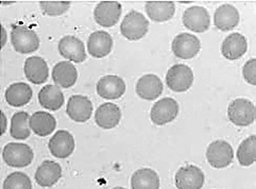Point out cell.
<instances>
[{
    "instance_id": "1",
    "label": "cell",
    "mask_w": 256,
    "mask_h": 189,
    "mask_svg": "<svg viewBox=\"0 0 256 189\" xmlns=\"http://www.w3.org/2000/svg\"><path fill=\"white\" fill-rule=\"evenodd\" d=\"M11 42L15 51L22 54H32L40 47L38 34L22 24H14L12 27Z\"/></svg>"
},
{
    "instance_id": "2",
    "label": "cell",
    "mask_w": 256,
    "mask_h": 189,
    "mask_svg": "<svg viewBox=\"0 0 256 189\" xmlns=\"http://www.w3.org/2000/svg\"><path fill=\"white\" fill-rule=\"evenodd\" d=\"M228 117L235 126H250L255 120V106L248 99H235L228 108Z\"/></svg>"
},
{
    "instance_id": "3",
    "label": "cell",
    "mask_w": 256,
    "mask_h": 189,
    "mask_svg": "<svg viewBox=\"0 0 256 189\" xmlns=\"http://www.w3.org/2000/svg\"><path fill=\"white\" fill-rule=\"evenodd\" d=\"M149 29V22L144 14L138 11L128 13L120 24L122 36L130 40H138L146 36Z\"/></svg>"
},
{
    "instance_id": "4",
    "label": "cell",
    "mask_w": 256,
    "mask_h": 189,
    "mask_svg": "<svg viewBox=\"0 0 256 189\" xmlns=\"http://www.w3.org/2000/svg\"><path fill=\"white\" fill-rule=\"evenodd\" d=\"M2 158L6 164L15 168L29 166L34 158L31 147L24 144L8 142L2 151Z\"/></svg>"
},
{
    "instance_id": "5",
    "label": "cell",
    "mask_w": 256,
    "mask_h": 189,
    "mask_svg": "<svg viewBox=\"0 0 256 189\" xmlns=\"http://www.w3.org/2000/svg\"><path fill=\"white\" fill-rule=\"evenodd\" d=\"M168 88L176 92L188 90L194 83V72L190 66L185 64H176L169 68L166 74Z\"/></svg>"
},
{
    "instance_id": "6",
    "label": "cell",
    "mask_w": 256,
    "mask_h": 189,
    "mask_svg": "<svg viewBox=\"0 0 256 189\" xmlns=\"http://www.w3.org/2000/svg\"><path fill=\"white\" fill-rule=\"evenodd\" d=\"M234 151L232 146L226 140L212 142L206 150L208 164L217 169H222L232 164Z\"/></svg>"
},
{
    "instance_id": "7",
    "label": "cell",
    "mask_w": 256,
    "mask_h": 189,
    "mask_svg": "<svg viewBox=\"0 0 256 189\" xmlns=\"http://www.w3.org/2000/svg\"><path fill=\"white\" fill-rule=\"evenodd\" d=\"M174 181L178 189H201L206 182V176L199 167L186 165L176 171Z\"/></svg>"
},
{
    "instance_id": "8",
    "label": "cell",
    "mask_w": 256,
    "mask_h": 189,
    "mask_svg": "<svg viewBox=\"0 0 256 189\" xmlns=\"http://www.w3.org/2000/svg\"><path fill=\"white\" fill-rule=\"evenodd\" d=\"M201 48L200 40L188 33H181L176 36L172 44L174 56L182 60H190L199 54Z\"/></svg>"
},
{
    "instance_id": "9",
    "label": "cell",
    "mask_w": 256,
    "mask_h": 189,
    "mask_svg": "<svg viewBox=\"0 0 256 189\" xmlns=\"http://www.w3.org/2000/svg\"><path fill=\"white\" fill-rule=\"evenodd\" d=\"M178 104L172 98H163L158 100L151 108L150 117L153 124L164 126L174 122L178 115Z\"/></svg>"
},
{
    "instance_id": "10",
    "label": "cell",
    "mask_w": 256,
    "mask_h": 189,
    "mask_svg": "<svg viewBox=\"0 0 256 189\" xmlns=\"http://www.w3.org/2000/svg\"><path fill=\"white\" fill-rule=\"evenodd\" d=\"M182 20L187 29L197 33L208 31L210 26V17L208 10L200 6H194L185 10Z\"/></svg>"
},
{
    "instance_id": "11",
    "label": "cell",
    "mask_w": 256,
    "mask_h": 189,
    "mask_svg": "<svg viewBox=\"0 0 256 189\" xmlns=\"http://www.w3.org/2000/svg\"><path fill=\"white\" fill-rule=\"evenodd\" d=\"M122 11V6L117 2H102L95 8L94 18L101 27L110 28L118 22Z\"/></svg>"
},
{
    "instance_id": "12",
    "label": "cell",
    "mask_w": 256,
    "mask_h": 189,
    "mask_svg": "<svg viewBox=\"0 0 256 189\" xmlns=\"http://www.w3.org/2000/svg\"><path fill=\"white\" fill-rule=\"evenodd\" d=\"M66 112L74 122H85L92 117V104L88 97L82 94H74L68 99Z\"/></svg>"
},
{
    "instance_id": "13",
    "label": "cell",
    "mask_w": 256,
    "mask_h": 189,
    "mask_svg": "<svg viewBox=\"0 0 256 189\" xmlns=\"http://www.w3.org/2000/svg\"><path fill=\"white\" fill-rule=\"evenodd\" d=\"M58 52L68 61L82 63L86 58L83 42L72 36H66L58 42Z\"/></svg>"
},
{
    "instance_id": "14",
    "label": "cell",
    "mask_w": 256,
    "mask_h": 189,
    "mask_svg": "<svg viewBox=\"0 0 256 189\" xmlns=\"http://www.w3.org/2000/svg\"><path fill=\"white\" fill-rule=\"evenodd\" d=\"M49 151L54 158H66L72 156L74 150V138L68 131H58L48 144Z\"/></svg>"
},
{
    "instance_id": "15",
    "label": "cell",
    "mask_w": 256,
    "mask_h": 189,
    "mask_svg": "<svg viewBox=\"0 0 256 189\" xmlns=\"http://www.w3.org/2000/svg\"><path fill=\"white\" fill-rule=\"evenodd\" d=\"M126 92V83L118 76H104L97 83V92L100 97L114 100L120 98Z\"/></svg>"
},
{
    "instance_id": "16",
    "label": "cell",
    "mask_w": 256,
    "mask_h": 189,
    "mask_svg": "<svg viewBox=\"0 0 256 189\" xmlns=\"http://www.w3.org/2000/svg\"><path fill=\"white\" fill-rule=\"evenodd\" d=\"M163 82L156 74H144L136 83V94L144 100H156L163 92Z\"/></svg>"
},
{
    "instance_id": "17",
    "label": "cell",
    "mask_w": 256,
    "mask_h": 189,
    "mask_svg": "<svg viewBox=\"0 0 256 189\" xmlns=\"http://www.w3.org/2000/svg\"><path fill=\"white\" fill-rule=\"evenodd\" d=\"M246 50H248V42L240 33L230 34L221 45V54L230 61L242 58Z\"/></svg>"
},
{
    "instance_id": "18",
    "label": "cell",
    "mask_w": 256,
    "mask_h": 189,
    "mask_svg": "<svg viewBox=\"0 0 256 189\" xmlns=\"http://www.w3.org/2000/svg\"><path fill=\"white\" fill-rule=\"evenodd\" d=\"M113 49V38L106 31L92 33L88 40V54L97 58H106Z\"/></svg>"
},
{
    "instance_id": "19",
    "label": "cell",
    "mask_w": 256,
    "mask_h": 189,
    "mask_svg": "<svg viewBox=\"0 0 256 189\" xmlns=\"http://www.w3.org/2000/svg\"><path fill=\"white\" fill-rule=\"evenodd\" d=\"M122 119V110L115 103H104L101 104L95 113V122L98 126L110 130L117 126Z\"/></svg>"
},
{
    "instance_id": "20",
    "label": "cell",
    "mask_w": 256,
    "mask_h": 189,
    "mask_svg": "<svg viewBox=\"0 0 256 189\" xmlns=\"http://www.w3.org/2000/svg\"><path fill=\"white\" fill-rule=\"evenodd\" d=\"M24 76L33 84H42L49 76L48 65L40 56H31L26 60L24 65Z\"/></svg>"
},
{
    "instance_id": "21",
    "label": "cell",
    "mask_w": 256,
    "mask_h": 189,
    "mask_svg": "<svg viewBox=\"0 0 256 189\" xmlns=\"http://www.w3.org/2000/svg\"><path fill=\"white\" fill-rule=\"evenodd\" d=\"M240 15L237 8L232 4L220 6L214 14V24L221 31H230L240 24Z\"/></svg>"
},
{
    "instance_id": "22",
    "label": "cell",
    "mask_w": 256,
    "mask_h": 189,
    "mask_svg": "<svg viewBox=\"0 0 256 189\" xmlns=\"http://www.w3.org/2000/svg\"><path fill=\"white\" fill-rule=\"evenodd\" d=\"M62 178V167L56 162L45 160L38 168L36 181L42 187H51Z\"/></svg>"
},
{
    "instance_id": "23",
    "label": "cell",
    "mask_w": 256,
    "mask_h": 189,
    "mask_svg": "<svg viewBox=\"0 0 256 189\" xmlns=\"http://www.w3.org/2000/svg\"><path fill=\"white\" fill-rule=\"evenodd\" d=\"M78 79V72H76L74 64L67 61L58 63L52 70V80L56 86L63 88H70L76 84Z\"/></svg>"
},
{
    "instance_id": "24",
    "label": "cell",
    "mask_w": 256,
    "mask_h": 189,
    "mask_svg": "<svg viewBox=\"0 0 256 189\" xmlns=\"http://www.w3.org/2000/svg\"><path fill=\"white\" fill-rule=\"evenodd\" d=\"M29 126L34 134L45 137L54 131L56 120L50 113L38 110L29 118Z\"/></svg>"
},
{
    "instance_id": "25",
    "label": "cell",
    "mask_w": 256,
    "mask_h": 189,
    "mask_svg": "<svg viewBox=\"0 0 256 189\" xmlns=\"http://www.w3.org/2000/svg\"><path fill=\"white\" fill-rule=\"evenodd\" d=\"M32 90L28 84L24 82L14 83L10 85L6 90L4 97L6 101L10 104L11 106L18 108L24 106L29 103V101L32 98Z\"/></svg>"
},
{
    "instance_id": "26",
    "label": "cell",
    "mask_w": 256,
    "mask_h": 189,
    "mask_svg": "<svg viewBox=\"0 0 256 189\" xmlns=\"http://www.w3.org/2000/svg\"><path fill=\"white\" fill-rule=\"evenodd\" d=\"M38 101L42 108L58 110L64 104V94L56 85H46L38 92Z\"/></svg>"
},
{
    "instance_id": "27",
    "label": "cell",
    "mask_w": 256,
    "mask_h": 189,
    "mask_svg": "<svg viewBox=\"0 0 256 189\" xmlns=\"http://www.w3.org/2000/svg\"><path fill=\"white\" fill-rule=\"evenodd\" d=\"M144 8L149 18L156 22L172 20L176 12V6L172 2H148Z\"/></svg>"
},
{
    "instance_id": "28",
    "label": "cell",
    "mask_w": 256,
    "mask_h": 189,
    "mask_svg": "<svg viewBox=\"0 0 256 189\" xmlns=\"http://www.w3.org/2000/svg\"><path fill=\"white\" fill-rule=\"evenodd\" d=\"M132 189H158L160 178L154 170L142 168L136 170L131 178Z\"/></svg>"
},
{
    "instance_id": "29",
    "label": "cell",
    "mask_w": 256,
    "mask_h": 189,
    "mask_svg": "<svg viewBox=\"0 0 256 189\" xmlns=\"http://www.w3.org/2000/svg\"><path fill=\"white\" fill-rule=\"evenodd\" d=\"M29 118L28 113L24 110L13 115L10 128V134L13 138L24 140L30 136L31 130L29 126Z\"/></svg>"
},
{
    "instance_id": "30",
    "label": "cell",
    "mask_w": 256,
    "mask_h": 189,
    "mask_svg": "<svg viewBox=\"0 0 256 189\" xmlns=\"http://www.w3.org/2000/svg\"><path fill=\"white\" fill-rule=\"evenodd\" d=\"M238 162L244 167L253 165L256 160V136L251 135L246 138L237 149Z\"/></svg>"
},
{
    "instance_id": "31",
    "label": "cell",
    "mask_w": 256,
    "mask_h": 189,
    "mask_svg": "<svg viewBox=\"0 0 256 189\" xmlns=\"http://www.w3.org/2000/svg\"><path fill=\"white\" fill-rule=\"evenodd\" d=\"M4 189H32V183L26 174L13 172L4 180Z\"/></svg>"
},
{
    "instance_id": "32",
    "label": "cell",
    "mask_w": 256,
    "mask_h": 189,
    "mask_svg": "<svg viewBox=\"0 0 256 189\" xmlns=\"http://www.w3.org/2000/svg\"><path fill=\"white\" fill-rule=\"evenodd\" d=\"M42 11L49 16H60L66 13L70 8V2H40Z\"/></svg>"
},
{
    "instance_id": "33",
    "label": "cell",
    "mask_w": 256,
    "mask_h": 189,
    "mask_svg": "<svg viewBox=\"0 0 256 189\" xmlns=\"http://www.w3.org/2000/svg\"><path fill=\"white\" fill-rule=\"evenodd\" d=\"M242 74L246 82L251 85L256 84V60L251 58L244 65Z\"/></svg>"
},
{
    "instance_id": "34",
    "label": "cell",
    "mask_w": 256,
    "mask_h": 189,
    "mask_svg": "<svg viewBox=\"0 0 256 189\" xmlns=\"http://www.w3.org/2000/svg\"><path fill=\"white\" fill-rule=\"evenodd\" d=\"M8 128V119L4 112L0 110V136L4 135L6 132Z\"/></svg>"
},
{
    "instance_id": "35",
    "label": "cell",
    "mask_w": 256,
    "mask_h": 189,
    "mask_svg": "<svg viewBox=\"0 0 256 189\" xmlns=\"http://www.w3.org/2000/svg\"><path fill=\"white\" fill-rule=\"evenodd\" d=\"M8 40V33L2 24H0V49H2Z\"/></svg>"
},
{
    "instance_id": "36",
    "label": "cell",
    "mask_w": 256,
    "mask_h": 189,
    "mask_svg": "<svg viewBox=\"0 0 256 189\" xmlns=\"http://www.w3.org/2000/svg\"><path fill=\"white\" fill-rule=\"evenodd\" d=\"M113 189H126V188H124V187H115Z\"/></svg>"
}]
</instances>
